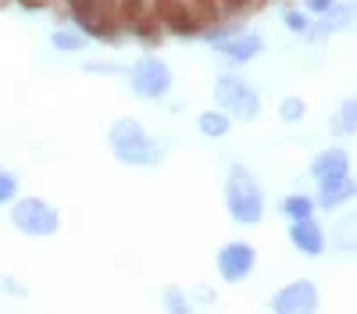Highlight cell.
Returning <instances> with one entry per match:
<instances>
[{
  "label": "cell",
  "instance_id": "9a60e30c",
  "mask_svg": "<svg viewBox=\"0 0 357 314\" xmlns=\"http://www.w3.org/2000/svg\"><path fill=\"white\" fill-rule=\"evenodd\" d=\"M183 4L193 11V18H197L200 29H215L222 22V11H218L215 0H183Z\"/></svg>",
  "mask_w": 357,
  "mask_h": 314
},
{
  "label": "cell",
  "instance_id": "484cf974",
  "mask_svg": "<svg viewBox=\"0 0 357 314\" xmlns=\"http://www.w3.org/2000/svg\"><path fill=\"white\" fill-rule=\"evenodd\" d=\"M18 4H22V8H29V11H40V8H47V4H50V0H18Z\"/></svg>",
  "mask_w": 357,
  "mask_h": 314
},
{
  "label": "cell",
  "instance_id": "ffe728a7",
  "mask_svg": "<svg viewBox=\"0 0 357 314\" xmlns=\"http://www.w3.org/2000/svg\"><path fill=\"white\" fill-rule=\"evenodd\" d=\"M165 307L172 314H193L190 304H186V297H183V290H165Z\"/></svg>",
  "mask_w": 357,
  "mask_h": 314
},
{
  "label": "cell",
  "instance_id": "d6986e66",
  "mask_svg": "<svg viewBox=\"0 0 357 314\" xmlns=\"http://www.w3.org/2000/svg\"><path fill=\"white\" fill-rule=\"evenodd\" d=\"M304 111H307V107H304L301 97H286V100L279 104V114H282L286 122H301V118H304Z\"/></svg>",
  "mask_w": 357,
  "mask_h": 314
},
{
  "label": "cell",
  "instance_id": "7c38bea8",
  "mask_svg": "<svg viewBox=\"0 0 357 314\" xmlns=\"http://www.w3.org/2000/svg\"><path fill=\"white\" fill-rule=\"evenodd\" d=\"M289 243L301 253H307V257H318L325 250V233H321V225L314 221V214L311 218H296L289 225Z\"/></svg>",
  "mask_w": 357,
  "mask_h": 314
},
{
  "label": "cell",
  "instance_id": "44dd1931",
  "mask_svg": "<svg viewBox=\"0 0 357 314\" xmlns=\"http://www.w3.org/2000/svg\"><path fill=\"white\" fill-rule=\"evenodd\" d=\"M222 18H240L243 11H250V0H215Z\"/></svg>",
  "mask_w": 357,
  "mask_h": 314
},
{
  "label": "cell",
  "instance_id": "4fadbf2b",
  "mask_svg": "<svg viewBox=\"0 0 357 314\" xmlns=\"http://www.w3.org/2000/svg\"><path fill=\"white\" fill-rule=\"evenodd\" d=\"M350 196H354L350 171H343V175H325V179H318V200H321V207L336 211L340 204H347Z\"/></svg>",
  "mask_w": 357,
  "mask_h": 314
},
{
  "label": "cell",
  "instance_id": "277c9868",
  "mask_svg": "<svg viewBox=\"0 0 357 314\" xmlns=\"http://www.w3.org/2000/svg\"><path fill=\"white\" fill-rule=\"evenodd\" d=\"M215 100L225 114H236V118H243V122H254L257 114H261V97L250 82L243 79H236V75H222L218 86H215Z\"/></svg>",
  "mask_w": 357,
  "mask_h": 314
},
{
  "label": "cell",
  "instance_id": "9c48e42d",
  "mask_svg": "<svg viewBox=\"0 0 357 314\" xmlns=\"http://www.w3.org/2000/svg\"><path fill=\"white\" fill-rule=\"evenodd\" d=\"M146 4H151V11L161 22L165 33H175V36H197L200 33L193 11L183 4V0H146Z\"/></svg>",
  "mask_w": 357,
  "mask_h": 314
},
{
  "label": "cell",
  "instance_id": "5b68a950",
  "mask_svg": "<svg viewBox=\"0 0 357 314\" xmlns=\"http://www.w3.org/2000/svg\"><path fill=\"white\" fill-rule=\"evenodd\" d=\"M11 221H15V228H22L25 236H54L57 225H61L57 211L40 196H22L18 204L11 207Z\"/></svg>",
  "mask_w": 357,
  "mask_h": 314
},
{
  "label": "cell",
  "instance_id": "3957f363",
  "mask_svg": "<svg viewBox=\"0 0 357 314\" xmlns=\"http://www.w3.org/2000/svg\"><path fill=\"white\" fill-rule=\"evenodd\" d=\"M225 204H229L232 221H240V225H257L264 214V193H261L257 179L240 164L225 179Z\"/></svg>",
  "mask_w": 357,
  "mask_h": 314
},
{
  "label": "cell",
  "instance_id": "30bf717a",
  "mask_svg": "<svg viewBox=\"0 0 357 314\" xmlns=\"http://www.w3.org/2000/svg\"><path fill=\"white\" fill-rule=\"evenodd\" d=\"M257 265V250L247 243H225L218 250V275L225 282H243Z\"/></svg>",
  "mask_w": 357,
  "mask_h": 314
},
{
  "label": "cell",
  "instance_id": "ba28073f",
  "mask_svg": "<svg viewBox=\"0 0 357 314\" xmlns=\"http://www.w3.org/2000/svg\"><path fill=\"white\" fill-rule=\"evenodd\" d=\"M275 314H318V285L311 278H296L272 300Z\"/></svg>",
  "mask_w": 357,
  "mask_h": 314
},
{
  "label": "cell",
  "instance_id": "4316f807",
  "mask_svg": "<svg viewBox=\"0 0 357 314\" xmlns=\"http://www.w3.org/2000/svg\"><path fill=\"white\" fill-rule=\"evenodd\" d=\"M261 4H268V0H250V8H261Z\"/></svg>",
  "mask_w": 357,
  "mask_h": 314
},
{
  "label": "cell",
  "instance_id": "8992f818",
  "mask_svg": "<svg viewBox=\"0 0 357 314\" xmlns=\"http://www.w3.org/2000/svg\"><path fill=\"white\" fill-rule=\"evenodd\" d=\"M114 15H118V25L136 33L143 43H158L165 33L146 0H114Z\"/></svg>",
  "mask_w": 357,
  "mask_h": 314
},
{
  "label": "cell",
  "instance_id": "5bb4252c",
  "mask_svg": "<svg viewBox=\"0 0 357 314\" xmlns=\"http://www.w3.org/2000/svg\"><path fill=\"white\" fill-rule=\"evenodd\" d=\"M311 171H314V179H325V175H343V171H350V154H347L343 147H333V150H325V154H318V157H314Z\"/></svg>",
  "mask_w": 357,
  "mask_h": 314
},
{
  "label": "cell",
  "instance_id": "6da1fadb",
  "mask_svg": "<svg viewBox=\"0 0 357 314\" xmlns=\"http://www.w3.org/2000/svg\"><path fill=\"white\" fill-rule=\"evenodd\" d=\"M111 150L122 164H136V168H151L161 161V147L158 139L146 132L136 118H118L111 125Z\"/></svg>",
  "mask_w": 357,
  "mask_h": 314
},
{
  "label": "cell",
  "instance_id": "ac0fdd59",
  "mask_svg": "<svg viewBox=\"0 0 357 314\" xmlns=\"http://www.w3.org/2000/svg\"><path fill=\"white\" fill-rule=\"evenodd\" d=\"M86 40H89V36L72 33V29H57V33L50 36V43H54L57 50H65V54H79V50L86 47Z\"/></svg>",
  "mask_w": 357,
  "mask_h": 314
},
{
  "label": "cell",
  "instance_id": "7402d4cb",
  "mask_svg": "<svg viewBox=\"0 0 357 314\" xmlns=\"http://www.w3.org/2000/svg\"><path fill=\"white\" fill-rule=\"evenodd\" d=\"M15 193H18V179L11 171H0V204H11Z\"/></svg>",
  "mask_w": 357,
  "mask_h": 314
},
{
  "label": "cell",
  "instance_id": "603a6c76",
  "mask_svg": "<svg viewBox=\"0 0 357 314\" xmlns=\"http://www.w3.org/2000/svg\"><path fill=\"white\" fill-rule=\"evenodd\" d=\"M354 114H357V104H354V100H347V104H343V111H340V122H336V125H340V132H354V125H357Z\"/></svg>",
  "mask_w": 357,
  "mask_h": 314
},
{
  "label": "cell",
  "instance_id": "cb8c5ba5",
  "mask_svg": "<svg viewBox=\"0 0 357 314\" xmlns=\"http://www.w3.org/2000/svg\"><path fill=\"white\" fill-rule=\"evenodd\" d=\"M282 22L293 29V33H307V29H311V22H307V15H304V11H286V15H282Z\"/></svg>",
  "mask_w": 357,
  "mask_h": 314
},
{
  "label": "cell",
  "instance_id": "8fae6325",
  "mask_svg": "<svg viewBox=\"0 0 357 314\" xmlns=\"http://www.w3.org/2000/svg\"><path fill=\"white\" fill-rule=\"evenodd\" d=\"M211 43L236 65H247L250 57H257L264 50V40L257 33H236V36H211Z\"/></svg>",
  "mask_w": 357,
  "mask_h": 314
},
{
  "label": "cell",
  "instance_id": "7a4b0ae2",
  "mask_svg": "<svg viewBox=\"0 0 357 314\" xmlns=\"http://www.w3.org/2000/svg\"><path fill=\"white\" fill-rule=\"evenodd\" d=\"M72 22L79 25L82 36H93L100 43H118L122 40V25L114 15V0H65Z\"/></svg>",
  "mask_w": 357,
  "mask_h": 314
},
{
  "label": "cell",
  "instance_id": "d4e9b609",
  "mask_svg": "<svg viewBox=\"0 0 357 314\" xmlns=\"http://www.w3.org/2000/svg\"><path fill=\"white\" fill-rule=\"evenodd\" d=\"M336 4V0H307V11H314V15H325V11H329Z\"/></svg>",
  "mask_w": 357,
  "mask_h": 314
},
{
  "label": "cell",
  "instance_id": "e0dca14e",
  "mask_svg": "<svg viewBox=\"0 0 357 314\" xmlns=\"http://www.w3.org/2000/svg\"><path fill=\"white\" fill-rule=\"evenodd\" d=\"M282 214H286L289 221H296V218H311V214H314V200L304 196V193H293V196H286Z\"/></svg>",
  "mask_w": 357,
  "mask_h": 314
},
{
  "label": "cell",
  "instance_id": "52a82bcc",
  "mask_svg": "<svg viewBox=\"0 0 357 314\" xmlns=\"http://www.w3.org/2000/svg\"><path fill=\"white\" fill-rule=\"evenodd\" d=\"M132 90L136 97L143 100H158L172 90V72L165 61H158V57H143V61H136L132 68Z\"/></svg>",
  "mask_w": 357,
  "mask_h": 314
},
{
  "label": "cell",
  "instance_id": "2e32d148",
  "mask_svg": "<svg viewBox=\"0 0 357 314\" xmlns=\"http://www.w3.org/2000/svg\"><path fill=\"white\" fill-rule=\"evenodd\" d=\"M229 114L225 111H204L200 114V132L204 136H211V139H218V136H225L229 132Z\"/></svg>",
  "mask_w": 357,
  "mask_h": 314
}]
</instances>
